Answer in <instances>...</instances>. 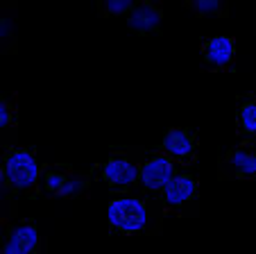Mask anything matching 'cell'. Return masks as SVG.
<instances>
[{"label":"cell","mask_w":256,"mask_h":254,"mask_svg":"<svg viewBox=\"0 0 256 254\" xmlns=\"http://www.w3.org/2000/svg\"><path fill=\"white\" fill-rule=\"evenodd\" d=\"M134 5H136V0H100V3H98V14H100L102 19H109V16H127Z\"/></svg>","instance_id":"cell-16"},{"label":"cell","mask_w":256,"mask_h":254,"mask_svg":"<svg viewBox=\"0 0 256 254\" xmlns=\"http://www.w3.org/2000/svg\"><path fill=\"white\" fill-rule=\"evenodd\" d=\"M159 202V209L164 216L174 213V216H195L198 213V200H200V179L190 170L182 168L168 179L159 195L154 197Z\"/></svg>","instance_id":"cell-5"},{"label":"cell","mask_w":256,"mask_h":254,"mask_svg":"<svg viewBox=\"0 0 256 254\" xmlns=\"http://www.w3.org/2000/svg\"><path fill=\"white\" fill-rule=\"evenodd\" d=\"M18 130V93H0V132H2V148L14 145V136Z\"/></svg>","instance_id":"cell-12"},{"label":"cell","mask_w":256,"mask_h":254,"mask_svg":"<svg viewBox=\"0 0 256 254\" xmlns=\"http://www.w3.org/2000/svg\"><path fill=\"white\" fill-rule=\"evenodd\" d=\"M14 14L16 5L14 3H5L2 12H0V53H16L18 44L14 37Z\"/></svg>","instance_id":"cell-14"},{"label":"cell","mask_w":256,"mask_h":254,"mask_svg":"<svg viewBox=\"0 0 256 254\" xmlns=\"http://www.w3.org/2000/svg\"><path fill=\"white\" fill-rule=\"evenodd\" d=\"M93 179H96L93 168L75 170L68 163H46L41 173V195L75 200V197L86 195Z\"/></svg>","instance_id":"cell-4"},{"label":"cell","mask_w":256,"mask_h":254,"mask_svg":"<svg viewBox=\"0 0 256 254\" xmlns=\"http://www.w3.org/2000/svg\"><path fill=\"white\" fill-rule=\"evenodd\" d=\"M0 227H2L0 254H46V240L32 218L12 213L0 218Z\"/></svg>","instance_id":"cell-6"},{"label":"cell","mask_w":256,"mask_h":254,"mask_svg":"<svg viewBox=\"0 0 256 254\" xmlns=\"http://www.w3.org/2000/svg\"><path fill=\"white\" fill-rule=\"evenodd\" d=\"M93 177L104 182L109 186V191L116 193V195L136 191V179H138V148L114 150L104 161L93 166Z\"/></svg>","instance_id":"cell-3"},{"label":"cell","mask_w":256,"mask_h":254,"mask_svg":"<svg viewBox=\"0 0 256 254\" xmlns=\"http://www.w3.org/2000/svg\"><path fill=\"white\" fill-rule=\"evenodd\" d=\"M156 150L170 157L179 168L193 166L198 161V130L195 127H168Z\"/></svg>","instance_id":"cell-10"},{"label":"cell","mask_w":256,"mask_h":254,"mask_svg":"<svg viewBox=\"0 0 256 254\" xmlns=\"http://www.w3.org/2000/svg\"><path fill=\"white\" fill-rule=\"evenodd\" d=\"M106 218H109V229L125 236H136L161 231V222L166 216L161 213L159 202L154 197L132 191L112 197V202L106 204Z\"/></svg>","instance_id":"cell-1"},{"label":"cell","mask_w":256,"mask_h":254,"mask_svg":"<svg viewBox=\"0 0 256 254\" xmlns=\"http://www.w3.org/2000/svg\"><path fill=\"white\" fill-rule=\"evenodd\" d=\"M202 68L211 73H234L236 68V39L232 34L202 37L200 41Z\"/></svg>","instance_id":"cell-9"},{"label":"cell","mask_w":256,"mask_h":254,"mask_svg":"<svg viewBox=\"0 0 256 254\" xmlns=\"http://www.w3.org/2000/svg\"><path fill=\"white\" fill-rule=\"evenodd\" d=\"M2 170H5L7 191L14 197L41 195V173L46 163L39 161V154L32 145L14 143L2 150Z\"/></svg>","instance_id":"cell-2"},{"label":"cell","mask_w":256,"mask_h":254,"mask_svg":"<svg viewBox=\"0 0 256 254\" xmlns=\"http://www.w3.org/2000/svg\"><path fill=\"white\" fill-rule=\"evenodd\" d=\"M177 170H182V168H179L170 157H166L164 152H159L156 148H138V179H136V193L156 197L159 191L168 184V179L172 177Z\"/></svg>","instance_id":"cell-7"},{"label":"cell","mask_w":256,"mask_h":254,"mask_svg":"<svg viewBox=\"0 0 256 254\" xmlns=\"http://www.w3.org/2000/svg\"><path fill=\"white\" fill-rule=\"evenodd\" d=\"M236 134L245 139H254L256 134V100L252 91L236 98Z\"/></svg>","instance_id":"cell-13"},{"label":"cell","mask_w":256,"mask_h":254,"mask_svg":"<svg viewBox=\"0 0 256 254\" xmlns=\"http://www.w3.org/2000/svg\"><path fill=\"white\" fill-rule=\"evenodd\" d=\"M218 177L222 182H252L256 177V141L242 139L236 148H229L218 161Z\"/></svg>","instance_id":"cell-8"},{"label":"cell","mask_w":256,"mask_h":254,"mask_svg":"<svg viewBox=\"0 0 256 254\" xmlns=\"http://www.w3.org/2000/svg\"><path fill=\"white\" fill-rule=\"evenodd\" d=\"M164 21V3L161 0H136V5L125 16L127 28L134 34L159 32Z\"/></svg>","instance_id":"cell-11"},{"label":"cell","mask_w":256,"mask_h":254,"mask_svg":"<svg viewBox=\"0 0 256 254\" xmlns=\"http://www.w3.org/2000/svg\"><path fill=\"white\" fill-rule=\"evenodd\" d=\"M14 202H16V200L10 195V191H7L5 170H2V163H0V218H5V216H12V213H16Z\"/></svg>","instance_id":"cell-17"},{"label":"cell","mask_w":256,"mask_h":254,"mask_svg":"<svg viewBox=\"0 0 256 254\" xmlns=\"http://www.w3.org/2000/svg\"><path fill=\"white\" fill-rule=\"evenodd\" d=\"M184 7L190 10L195 16H216V19H227L229 3L227 0H184Z\"/></svg>","instance_id":"cell-15"}]
</instances>
